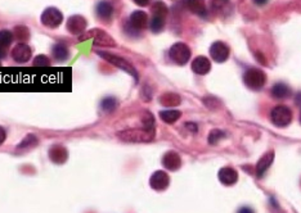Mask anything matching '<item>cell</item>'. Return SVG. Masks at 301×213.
I'll list each match as a JSON object with an SVG mask.
<instances>
[{
  "label": "cell",
  "instance_id": "cell-33",
  "mask_svg": "<svg viewBox=\"0 0 301 213\" xmlns=\"http://www.w3.org/2000/svg\"><path fill=\"white\" fill-rule=\"evenodd\" d=\"M204 103H205V106H208V108H210V109H216L217 106H220L219 100H217L216 98H214V97L205 98Z\"/></svg>",
  "mask_w": 301,
  "mask_h": 213
},
{
  "label": "cell",
  "instance_id": "cell-26",
  "mask_svg": "<svg viewBox=\"0 0 301 213\" xmlns=\"http://www.w3.org/2000/svg\"><path fill=\"white\" fill-rule=\"evenodd\" d=\"M150 10H152V14H153V16L164 17V18H166L167 7L165 5L164 1H161V0L154 1L153 5H152V8H150Z\"/></svg>",
  "mask_w": 301,
  "mask_h": 213
},
{
  "label": "cell",
  "instance_id": "cell-21",
  "mask_svg": "<svg viewBox=\"0 0 301 213\" xmlns=\"http://www.w3.org/2000/svg\"><path fill=\"white\" fill-rule=\"evenodd\" d=\"M52 54L57 62H66L70 57V50L64 44H56L52 49Z\"/></svg>",
  "mask_w": 301,
  "mask_h": 213
},
{
  "label": "cell",
  "instance_id": "cell-24",
  "mask_svg": "<svg viewBox=\"0 0 301 213\" xmlns=\"http://www.w3.org/2000/svg\"><path fill=\"white\" fill-rule=\"evenodd\" d=\"M181 116V112L178 109H166V110H161L160 117L161 120L164 121L165 123H174L177 122Z\"/></svg>",
  "mask_w": 301,
  "mask_h": 213
},
{
  "label": "cell",
  "instance_id": "cell-4",
  "mask_svg": "<svg viewBox=\"0 0 301 213\" xmlns=\"http://www.w3.org/2000/svg\"><path fill=\"white\" fill-rule=\"evenodd\" d=\"M271 122L278 127H286L292 122V110L286 106H277L271 113Z\"/></svg>",
  "mask_w": 301,
  "mask_h": 213
},
{
  "label": "cell",
  "instance_id": "cell-25",
  "mask_svg": "<svg viewBox=\"0 0 301 213\" xmlns=\"http://www.w3.org/2000/svg\"><path fill=\"white\" fill-rule=\"evenodd\" d=\"M211 7L217 14H228L231 8L229 0H211Z\"/></svg>",
  "mask_w": 301,
  "mask_h": 213
},
{
  "label": "cell",
  "instance_id": "cell-39",
  "mask_svg": "<svg viewBox=\"0 0 301 213\" xmlns=\"http://www.w3.org/2000/svg\"><path fill=\"white\" fill-rule=\"evenodd\" d=\"M254 3L256 4V5H260V7H263V5H265V4L268 3V0H254Z\"/></svg>",
  "mask_w": 301,
  "mask_h": 213
},
{
  "label": "cell",
  "instance_id": "cell-37",
  "mask_svg": "<svg viewBox=\"0 0 301 213\" xmlns=\"http://www.w3.org/2000/svg\"><path fill=\"white\" fill-rule=\"evenodd\" d=\"M238 213H255V212L251 210V208H248V207H242L241 210L238 211Z\"/></svg>",
  "mask_w": 301,
  "mask_h": 213
},
{
  "label": "cell",
  "instance_id": "cell-20",
  "mask_svg": "<svg viewBox=\"0 0 301 213\" xmlns=\"http://www.w3.org/2000/svg\"><path fill=\"white\" fill-rule=\"evenodd\" d=\"M95 12H97L98 17L100 20L108 21L112 18V14H114V8L111 5L108 1H100L98 3L97 8H95Z\"/></svg>",
  "mask_w": 301,
  "mask_h": 213
},
{
  "label": "cell",
  "instance_id": "cell-11",
  "mask_svg": "<svg viewBox=\"0 0 301 213\" xmlns=\"http://www.w3.org/2000/svg\"><path fill=\"white\" fill-rule=\"evenodd\" d=\"M85 28H87V20L79 14L70 17V20L67 21V30L74 35H81Z\"/></svg>",
  "mask_w": 301,
  "mask_h": 213
},
{
  "label": "cell",
  "instance_id": "cell-9",
  "mask_svg": "<svg viewBox=\"0 0 301 213\" xmlns=\"http://www.w3.org/2000/svg\"><path fill=\"white\" fill-rule=\"evenodd\" d=\"M169 184H170V177L165 171H156L150 176V185L156 191H162V190L167 189Z\"/></svg>",
  "mask_w": 301,
  "mask_h": 213
},
{
  "label": "cell",
  "instance_id": "cell-28",
  "mask_svg": "<svg viewBox=\"0 0 301 213\" xmlns=\"http://www.w3.org/2000/svg\"><path fill=\"white\" fill-rule=\"evenodd\" d=\"M117 106H119V103H117V100L115 99L114 97L104 98V99L102 100V103H100V108H102L104 112H107V113L114 112L117 108Z\"/></svg>",
  "mask_w": 301,
  "mask_h": 213
},
{
  "label": "cell",
  "instance_id": "cell-10",
  "mask_svg": "<svg viewBox=\"0 0 301 213\" xmlns=\"http://www.w3.org/2000/svg\"><path fill=\"white\" fill-rule=\"evenodd\" d=\"M31 48L25 43H18L12 50V58L17 63H26L31 58Z\"/></svg>",
  "mask_w": 301,
  "mask_h": 213
},
{
  "label": "cell",
  "instance_id": "cell-19",
  "mask_svg": "<svg viewBox=\"0 0 301 213\" xmlns=\"http://www.w3.org/2000/svg\"><path fill=\"white\" fill-rule=\"evenodd\" d=\"M184 5L188 10H191L192 13L198 14L201 17H205V14L208 13L205 0H184Z\"/></svg>",
  "mask_w": 301,
  "mask_h": 213
},
{
  "label": "cell",
  "instance_id": "cell-3",
  "mask_svg": "<svg viewBox=\"0 0 301 213\" xmlns=\"http://www.w3.org/2000/svg\"><path fill=\"white\" fill-rule=\"evenodd\" d=\"M97 54L103 58V59L107 60V62H110L111 64L116 66L117 68H120V70L125 71V72H127L129 75H131V76L135 79V81H138L137 70H135V68L133 67V64L129 63L126 59H124V58H121V57H117V55H115V54L107 53V52H97Z\"/></svg>",
  "mask_w": 301,
  "mask_h": 213
},
{
  "label": "cell",
  "instance_id": "cell-6",
  "mask_svg": "<svg viewBox=\"0 0 301 213\" xmlns=\"http://www.w3.org/2000/svg\"><path fill=\"white\" fill-rule=\"evenodd\" d=\"M63 21V14L57 8H47L41 14V24L48 28H57Z\"/></svg>",
  "mask_w": 301,
  "mask_h": 213
},
{
  "label": "cell",
  "instance_id": "cell-35",
  "mask_svg": "<svg viewBox=\"0 0 301 213\" xmlns=\"http://www.w3.org/2000/svg\"><path fill=\"white\" fill-rule=\"evenodd\" d=\"M152 0H134V3L139 5V7H147L148 4H150Z\"/></svg>",
  "mask_w": 301,
  "mask_h": 213
},
{
  "label": "cell",
  "instance_id": "cell-1",
  "mask_svg": "<svg viewBox=\"0 0 301 213\" xmlns=\"http://www.w3.org/2000/svg\"><path fill=\"white\" fill-rule=\"evenodd\" d=\"M117 136L129 143H147L154 137L153 133H150L146 129H127V130L117 133Z\"/></svg>",
  "mask_w": 301,
  "mask_h": 213
},
{
  "label": "cell",
  "instance_id": "cell-38",
  "mask_svg": "<svg viewBox=\"0 0 301 213\" xmlns=\"http://www.w3.org/2000/svg\"><path fill=\"white\" fill-rule=\"evenodd\" d=\"M5 55H7V49L3 47H0V59L5 58Z\"/></svg>",
  "mask_w": 301,
  "mask_h": 213
},
{
  "label": "cell",
  "instance_id": "cell-8",
  "mask_svg": "<svg viewBox=\"0 0 301 213\" xmlns=\"http://www.w3.org/2000/svg\"><path fill=\"white\" fill-rule=\"evenodd\" d=\"M210 55L215 62L223 63L229 58V48L223 41H215L210 48Z\"/></svg>",
  "mask_w": 301,
  "mask_h": 213
},
{
  "label": "cell",
  "instance_id": "cell-22",
  "mask_svg": "<svg viewBox=\"0 0 301 213\" xmlns=\"http://www.w3.org/2000/svg\"><path fill=\"white\" fill-rule=\"evenodd\" d=\"M271 95L275 98V99H286L291 95V89L286 85V83L278 82L275 83L273 89H271Z\"/></svg>",
  "mask_w": 301,
  "mask_h": 213
},
{
  "label": "cell",
  "instance_id": "cell-30",
  "mask_svg": "<svg viewBox=\"0 0 301 213\" xmlns=\"http://www.w3.org/2000/svg\"><path fill=\"white\" fill-rule=\"evenodd\" d=\"M224 137H225V133H223V131L217 130V129H214V130L209 133V143H210L211 145H215V144L219 143V141L224 139Z\"/></svg>",
  "mask_w": 301,
  "mask_h": 213
},
{
  "label": "cell",
  "instance_id": "cell-17",
  "mask_svg": "<svg viewBox=\"0 0 301 213\" xmlns=\"http://www.w3.org/2000/svg\"><path fill=\"white\" fill-rule=\"evenodd\" d=\"M37 144H39V139H37L36 135L29 133V135L17 145L16 153H26L29 150H32L33 148H36Z\"/></svg>",
  "mask_w": 301,
  "mask_h": 213
},
{
  "label": "cell",
  "instance_id": "cell-2",
  "mask_svg": "<svg viewBox=\"0 0 301 213\" xmlns=\"http://www.w3.org/2000/svg\"><path fill=\"white\" fill-rule=\"evenodd\" d=\"M265 81H267V76L259 68H250L248 71H246L243 75V82L244 85L251 89V90L258 91L260 89H263V86L265 85Z\"/></svg>",
  "mask_w": 301,
  "mask_h": 213
},
{
  "label": "cell",
  "instance_id": "cell-23",
  "mask_svg": "<svg viewBox=\"0 0 301 213\" xmlns=\"http://www.w3.org/2000/svg\"><path fill=\"white\" fill-rule=\"evenodd\" d=\"M160 103L167 108H173L181 104V97L174 93H165L160 97Z\"/></svg>",
  "mask_w": 301,
  "mask_h": 213
},
{
  "label": "cell",
  "instance_id": "cell-31",
  "mask_svg": "<svg viewBox=\"0 0 301 213\" xmlns=\"http://www.w3.org/2000/svg\"><path fill=\"white\" fill-rule=\"evenodd\" d=\"M14 35H16L18 40L26 41L30 37V31L26 26H17L14 28Z\"/></svg>",
  "mask_w": 301,
  "mask_h": 213
},
{
  "label": "cell",
  "instance_id": "cell-16",
  "mask_svg": "<svg viewBox=\"0 0 301 213\" xmlns=\"http://www.w3.org/2000/svg\"><path fill=\"white\" fill-rule=\"evenodd\" d=\"M219 180H220L221 184L227 185V186L234 185L238 180L237 171L231 168V167H223V168L219 171Z\"/></svg>",
  "mask_w": 301,
  "mask_h": 213
},
{
  "label": "cell",
  "instance_id": "cell-13",
  "mask_svg": "<svg viewBox=\"0 0 301 213\" xmlns=\"http://www.w3.org/2000/svg\"><path fill=\"white\" fill-rule=\"evenodd\" d=\"M50 160L56 164H63L68 158V152L63 145H53L49 149Z\"/></svg>",
  "mask_w": 301,
  "mask_h": 213
},
{
  "label": "cell",
  "instance_id": "cell-7",
  "mask_svg": "<svg viewBox=\"0 0 301 213\" xmlns=\"http://www.w3.org/2000/svg\"><path fill=\"white\" fill-rule=\"evenodd\" d=\"M91 37L94 41V45L97 47H116V41L108 35L106 31L99 30V28H94L87 33V39Z\"/></svg>",
  "mask_w": 301,
  "mask_h": 213
},
{
  "label": "cell",
  "instance_id": "cell-18",
  "mask_svg": "<svg viewBox=\"0 0 301 213\" xmlns=\"http://www.w3.org/2000/svg\"><path fill=\"white\" fill-rule=\"evenodd\" d=\"M192 70L197 75L209 74L211 70V62L206 57H197L192 62Z\"/></svg>",
  "mask_w": 301,
  "mask_h": 213
},
{
  "label": "cell",
  "instance_id": "cell-15",
  "mask_svg": "<svg viewBox=\"0 0 301 213\" xmlns=\"http://www.w3.org/2000/svg\"><path fill=\"white\" fill-rule=\"evenodd\" d=\"M148 25V16L143 10H135L130 16V26L134 30H143Z\"/></svg>",
  "mask_w": 301,
  "mask_h": 213
},
{
  "label": "cell",
  "instance_id": "cell-12",
  "mask_svg": "<svg viewBox=\"0 0 301 213\" xmlns=\"http://www.w3.org/2000/svg\"><path fill=\"white\" fill-rule=\"evenodd\" d=\"M162 166L169 171H177L181 168V156L177 152H167L162 158Z\"/></svg>",
  "mask_w": 301,
  "mask_h": 213
},
{
  "label": "cell",
  "instance_id": "cell-34",
  "mask_svg": "<svg viewBox=\"0 0 301 213\" xmlns=\"http://www.w3.org/2000/svg\"><path fill=\"white\" fill-rule=\"evenodd\" d=\"M185 127H187V130L192 131V133H197L198 131V126L193 122H187L185 123Z\"/></svg>",
  "mask_w": 301,
  "mask_h": 213
},
{
  "label": "cell",
  "instance_id": "cell-14",
  "mask_svg": "<svg viewBox=\"0 0 301 213\" xmlns=\"http://www.w3.org/2000/svg\"><path fill=\"white\" fill-rule=\"evenodd\" d=\"M273 160H274V152H273V150L267 152V153L259 160L258 164H256V176H258L259 179H261V177L264 176L265 172L268 171V168H269L271 164L273 163Z\"/></svg>",
  "mask_w": 301,
  "mask_h": 213
},
{
  "label": "cell",
  "instance_id": "cell-40",
  "mask_svg": "<svg viewBox=\"0 0 301 213\" xmlns=\"http://www.w3.org/2000/svg\"><path fill=\"white\" fill-rule=\"evenodd\" d=\"M300 123H301V112H300Z\"/></svg>",
  "mask_w": 301,
  "mask_h": 213
},
{
  "label": "cell",
  "instance_id": "cell-5",
  "mask_svg": "<svg viewBox=\"0 0 301 213\" xmlns=\"http://www.w3.org/2000/svg\"><path fill=\"white\" fill-rule=\"evenodd\" d=\"M169 55H170L173 62H175L179 66H184L191 58V49L188 48L187 44L177 43L170 48Z\"/></svg>",
  "mask_w": 301,
  "mask_h": 213
},
{
  "label": "cell",
  "instance_id": "cell-32",
  "mask_svg": "<svg viewBox=\"0 0 301 213\" xmlns=\"http://www.w3.org/2000/svg\"><path fill=\"white\" fill-rule=\"evenodd\" d=\"M50 64V59L47 55H37L35 59H33V66L35 67H48Z\"/></svg>",
  "mask_w": 301,
  "mask_h": 213
},
{
  "label": "cell",
  "instance_id": "cell-29",
  "mask_svg": "<svg viewBox=\"0 0 301 213\" xmlns=\"http://www.w3.org/2000/svg\"><path fill=\"white\" fill-rule=\"evenodd\" d=\"M13 32L9 30H1L0 31V47L7 48L9 47L12 41H13Z\"/></svg>",
  "mask_w": 301,
  "mask_h": 213
},
{
  "label": "cell",
  "instance_id": "cell-36",
  "mask_svg": "<svg viewBox=\"0 0 301 213\" xmlns=\"http://www.w3.org/2000/svg\"><path fill=\"white\" fill-rule=\"evenodd\" d=\"M5 137H7V133H5V130H4L3 127L0 126V145L4 143Z\"/></svg>",
  "mask_w": 301,
  "mask_h": 213
},
{
  "label": "cell",
  "instance_id": "cell-27",
  "mask_svg": "<svg viewBox=\"0 0 301 213\" xmlns=\"http://www.w3.org/2000/svg\"><path fill=\"white\" fill-rule=\"evenodd\" d=\"M165 20H166V18H164V17L152 16V21H150V25L152 32L158 33V32H161V31L164 30Z\"/></svg>",
  "mask_w": 301,
  "mask_h": 213
}]
</instances>
